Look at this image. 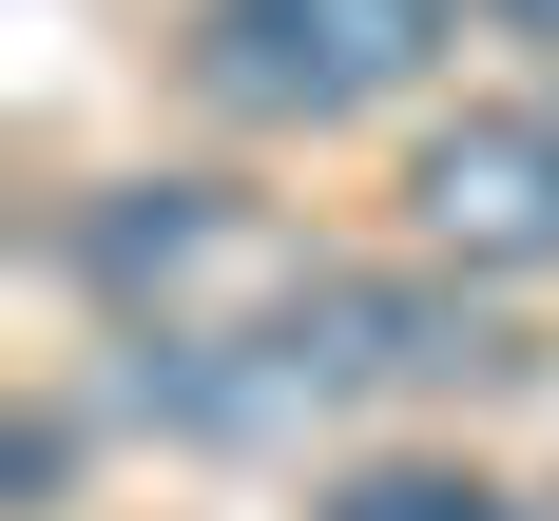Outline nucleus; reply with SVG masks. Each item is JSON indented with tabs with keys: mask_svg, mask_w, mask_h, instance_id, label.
<instances>
[{
	"mask_svg": "<svg viewBox=\"0 0 559 521\" xmlns=\"http://www.w3.org/2000/svg\"><path fill=\"white\" fill-rule=\"evenodd\" d=\"M444 58V0H213L193 20V78H213V116H367V97H405Z\"/></svg>",
	"mask_w": 559,
	"mask_h": 521,
	"instance_id": "obj_2",
	"label": "nucleus"
},
{
	"mask_svg": "<svg viewBox=\"0 0 559 521\" xmlns=\"http://www.w3.org/2000/svg\"><path fill=\"white\" fill-rule=\"evenodd\" d=\"M289 347H309V387H463V367H502V329L463 289H386V271H329Z\"/></svg>",
	"mask_w": 559,
	"mask_h": 521,
	"instance_id": "obj_4",
	"label": "nucleus"
},
{
	"mask_svg": "<svg viewBox=\"0 0 559 521\" xmlns=\"http://www.w3.org/2000/svg\"><path fill=\"white\" fill-rule=\"evenodd\" d=\"M405 232H425L463 289H483V271H559V116H540V97L444 116L425 174H405Z\"/></svg>",
	"mask_w": 559,
	"mask_h": 521,
	"instance_id": "obj_3",
	"label": "nucleus"
},
{
	"mask_svg": "<svg viewBox=\"0 0 559 521\" xmlns=\"http://www.w3.org/2000/svg\"><path fill=\"white\" fill-rule=\"evenodd\" d=\"M483 20H502V39H540V58H559V0H483Z\"/></svg>",
	"mask_w": 559,
	"mask_h": 521,
	"instance_id": "obj_6",
	"label": "nucleus"
},
{
	"mask_svg": "<svg viewBox=\"0 0 559 521\" xmlns=\"http://www.w3.org/2000/svg\"><path fill=\"white\" fill-rule=\"evenodd\" d=\"M329 521H521V502H502V483H463V463H347Z\"/></svg>",
	"mask_w": 559,
	"mask_h": 521,
	"instance_id": "obj_5",
	"label": "nucleus"
},
{
	"mask_svg": "<svg viewBox=\"0 0 559 521\" xmlns=\"http://www.w3.org/2000/svg\"><path fill=\"white\" fill-rule=\"evenodd\" d=\"M78 289H97L116 329H309L329 271H309L251 193H213V174H135V193L78 213Z\"/></svg>",
	"mask_w": 559,
	"mask_h": 521,
	"instance_id": "obj_1",
	"label": "nucleus"
}]
</instances>
